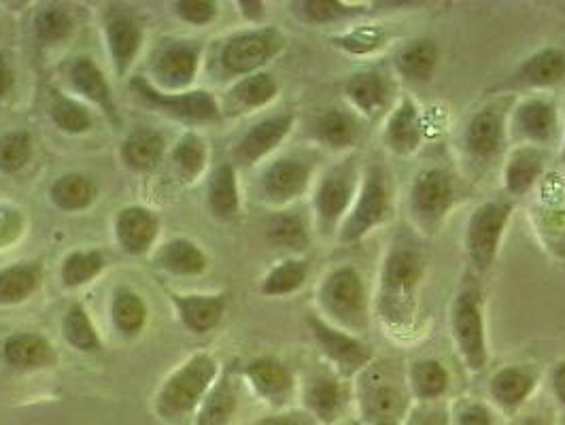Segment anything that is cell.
Segmentation results:
<instances>
[{
  "mask_svg": "<svg viewBox=\"0 0 565 425\" xmlns=\"http://www.w3.org/2000/svg\"><path fill=\"white\" fill-rule=\"evenodd\" d=\"M424 275V255L411 243L397 241L390 247L379 273L374 309L394 334H404L415 326Z\"/></svg>",
  "mask_w": 565,
  "mask_h": 425,
  "instance_id": "obj_1",
  "label": "cell"
},
{
  "mask_svg": "<svg viewBox=\"0 0 565 425\" xmlns=\"http://www.w3.org/2000/svg\"><path fill=\"white\" fill-rule=\"evenodd\" d=\"M392 211V181L390 172L379 164L372 162L362 172V183L358 190V196L353 200L342 226H340V245L353 247L362 243L372 230L385 224Z\"/></svg>",
  "mask_w": 565,
  "mask_h": 425,
  "instance_id": "obj_2",
  "label": "cell"
},
{
  "mask_svg": "<svg viewBox=\"0 0 565 425\" xmlns=\"http://www.w3.org/2000/svg\"><path fill=\"white\" fill-rule=\"evenodd\" d=\"M408 383L390 364H370L358 374V406L364 425H402L408 413Z\"/></svg>",
  "mask_w": 565,
  "mask_h": 425,
  "instance_id": "obj_3",
  "label": "cell"
},
{
  "mask_svg": "<svg viewBox=\"0 0 565 425\" xmlns=\"http://www.w3.org/2000/svg\"><path fill=\"white\" fill-rule=\"evenodd\" d=\"M217 376V364L211 355L199 353L190 362H185L177 372H172L169 381L162 385L156 408L158 415L167 422H179L194 413L211 392V383Z\"/></svg>",
  "mask_w": 565,
  "mask_h": 425,
  "instance_id": "obj_4",
  "label": "cell"
},
{
  "mask_svg": "<svg viewBox=\"0 0 565 425\" xmlns=\"http://www.w3.org/2000/svg\"><path fill=\"white\" fill-rule=\"evenodd\" d=\"M455 200L457 188L449 170L431 167L417 172L408 190V213L413 224L425 236H434L447 222Z\"/></svg>",
  "mask_w": 565,
  "mask_h": 425,
  "instance_id": "obj_5",
  "label": "cell"
},
{
  "mask_svg": "<svg viewBox=\"0 0 565 425\" xmlns=\"http://www.w3.org/2000/svg\"><path fill=\"white\" fill-rule=\"evenodd\" d=\"M321 307L330 323L344 332H362L367 326V294L362 275L353 266L332 270L319 289Z\"/></svg>",
  "mask_w": 565,
  "mask_h": 425,
  "instance_id": "obj_6",
  "label": "cell"
},
{
  "mask_svg": "<svg viewBox=\"0 0 565 425\" xmlns=\"http://www.w3.org/2000/svg\"><path fill=\"white\" fill-rule=\"evenodd\" d=\"M362 172L355 158H347L328 170L315 190V217L321 234H339L340 226L358 196Z\"/></svg>",
  "mask_w": 565,
  "mask_h": 425,
  "instance_id": "obj_7",
  "label": "cell"
},
{
  "mask_svg": "<svg viewBox=\"0 0 565 425\" xmlns=\"http://www.w3.org/2000/svg\"><path fill=\"white\" fill-rule=\"evenodd\" d=\"M451 334L457 353L466 369L479 374L487 369V332L482 315V296L479 289H461L451 307Z\"/></svg>",
  "mask_w": 565,
  "mask_h": 425,
  "instance_id": "obj_8",
  "label": "cell"
},
{
  "mask_svg": "<svg viewBox=\"0 0 565 425\" xmlns=\"http://www.w3.org/2000/svg\"><path fill=\"white\" fill-rule=\"evenodd\" d=\"M510 217V200H487L472 211L466 226V254L479 273L489 270L495 264Z\"/></svg>",
  "mask_w": 565,
  "mask_h": 425,
  "instance_id": "obj_9",
  "label": "cell"
},
{
  "mask_svg": "<svg viewBox=\"0 0 565 425\" xmlns=\"http://www.w3.org/2000/svg\"><path fill=\"white\" fill-rule=\"evenodd\" d=\"M510 109V100H493L468 119L461 145L477 167H489L502 156L509 141Z\"/></svg>",
  "mask_w": 565,
  "mask_h": 425,
  "instance_id": "obj_10",
  "label": "cell"
},
{
  "mask_svg": "<svg viewBox=\"0 0 565 425\" xmlns=\"http://www.w3.org/2000/svg\"><path fill=\"white\" fill-rule=\"evenodd\" d=\"M307 323L311 328L317 344L321 347L323 355L334 364V369L339 370L340 379L358 376L374 362L370 347L355 334L340 330L315 312H309Z\"/></svg>",
  "mask_w": 565,
  "mask_h": 425,
  "instance_id": "obj_11",
  "label": "cell"
},
{
  "mask_svg": "<svg viewBox=\"0 0 565 425\" xmlns=\"http://www.w3.org/2000/svg\"><path fill=\"white\" fill-rule=\"evenodd\" d=\"M509 135L521 145L542 147L559 135V111L553 100L544 96H527L512 105L509 115Z\"/></svg>",
  "mask_w": 565,
  "mask_h": 425,
  "instance_id": "obj_12",
  "label": "cell"
},
{
  "mask_svg": "<svg viewBox=\"0 0 565 425\" xmlns=\"http://www.w3.org/2000/svg\"><path fill=\"white\" fill-rule=\"evenodd\" d=\"M282 50V36L273 29L236 34L222 50V66L230 75H254Z\"/></svg>",
  "mask_w": 565,
  "mask_h": 425,
  "instance_id": "obj_13",
  "label": "cell"
},
{
  "mask_svg": "<svg viewBox=\"0 0 565 425\" xmlns=\"http://www.w3.org/2000/svg\"><path fill=\"white\" fill-rule=\"evenodd\" d=\"M565 82L564 47H542L532 56L525 57L504 82L495 85L491 92H534L548 89Z\"/></svg>",
  "mask_w": 565,
  "mask_h": 425,
  "instance_id": "obj_14",
  "label": "cell"
},
{
  "mask_svg": "<svg viewBox=\"0 0 565 425\" xmlns=\"http://www.w3.org/2000/svg\"><path fill=\"white\" fill-rule=\"evenodd\" d=\"M132 92H137L147 105H151L153 109L170 115L174 119L181 121H215L220 117V107L217 100L204 92H188V94H164L160 89H156L149 82H145L142 77L132 79Z\"/></svg>",
  "mask_w": 565,
  "mask_h": 425,
  "instance_id": "obj_15",
  "label": "cell"
},
{
  "mask_svg": "<svg viewBox=\"0 0 565 425\" xmlns=\"http://www.w3.org/2000/svg\"><path fill=\"white\" fill-rule=\"evenodd\" d=\"M344 94L355 114L366 119H379L390 114L396 105L394 84L379 68H364L353 73L344 84Z\"/></svg>",
  "mask_w": 565,
  "mask_h": 425,
  "instance_id": "obj_16",
  "label": "cell"
},
{
  "mask_svg": "<svg viewBox=\"0 0 565 425\" xmlns=\"http://www.w3.org/2000/svg\"><path fill=\"white\" fill-rule=\"evenodd\" d=\"M312 164L305 158H279L262 172V196L273 204L300 199L311 183Z\"/></svg>",
  "mask_w": 565,
  "mask_h": 425,
  "instance_id": "obj_17",
  "label": "cell"
},
{
  "mask_svg": "<svg viewBox=\"0 0 565 425\" xmlns=\"http://www.w3.org/2000/svg\"><path fill=\"white\" fill-rule=\"evenodd\" d=\"M383 141L399 158H408L422 149L425 141L424 115L413 98L402 96L387 114Z\"/></svg>",
  "mask_w": 565,
  "mask_h": 425,
  "instance_id": "obj_18",
  "label": "cell"
},
{
  "mask_svg": "<svg viewBox=\"0 0 565 425\" xmlns=\"http://www.w3.org/2000/svg\"><path fill=\"white\" fill-rule=\"evenodd\" d=\"M294 121H296L294 114L273 115V117L257 121L254 128H249L236 145L234 160L243 167L259 162L262 158H266L270 151H275L285 141V137L294 128Z\"/></svg>",
  "mask_w": 565,
  "mask_h": 425,
  "instance_id": "obj_19",
  "label": "cell"
},
{
  "mask_svg": "<svg viewBox=\"0 0 565 425\" xmlns=\"http://www.w3.org/2000/svg\"><path fill=\"white\" fill-rule=\"evenodd\" d=\"M199 47L188 41L167 43L153 57V75L170 89L188 87L199 73Z\"/></svg>",
  "mask_w": 565,
  "mask_h": 425,
  "instance_id": "obj_20",
  "label": "cell"
},
{
  "mask_svg": "<svg viewBox=\"0 0 565 425\" xmlns=\"http://www.w3.org/2000/svg\"><path fill=\"white\" fill-rule=\"evenodd\" d=\"M107 43L114 57L115 73L124 77L141 50L142 29L137 18L114 7L107 15Z\"/></svg>",
  "mask_w": 565,
  "mask_h": 425,
  "instance_id": "obj_21",
  "label": "cell"
},
{
  "mask_svg": "<svg viewBox=\"0 0 565 425\" xmlns=\"http://www.w3.org/2000/svg\"><path fill=\"white\" fill-rule=\"evenodd\" d=\"M312 135L328 149L347 151L362 141V119L355 111L330 107L315 115Z\"/></svg>",
  "mask_w": 565,
  "mask_h": 425,
  "instance_id": "obj_22",
  "label": "cell"
},
{
  "mask_svg": "<svg viewBox=\"0 0 565 425\" xmlns=\"http://www.w3.org/2000/svg\"><path fill=\"white\" fill-rule=\"evenodd\" d=\"M536 374L525 366H504L489 381V396L507 413L519 411L536 390Z\"/></svg>",
  "mask_w": 565,
  "mask_h": 425,
  "instance_id": "obj_23",
  "label": "cell"
},
{
  "mask_svg": "<svg viewBox=\"0 0 565 425\" xmlns=\"http://www.w3.org/2000/svg\"><path fill=\"white\" fill-rule=\"evenodd\" d=\"M305 404L315 419L321 424H334L347 406V390L340 376L317 374L309 379L305 390Z\"/></svg>",
  "mask_w": 565,
  "mask_h": 425,
  "instance_id": "obj_24",
  "label": "cell"
},
{
  "mask_svg": "<svg viewBox=\"0 0 565 425\" xmlns=\"http://www.w3.org/2000/svg\"><path fill=\"white\" fill-rule=\"evenodd\" d=\"M544 170V158L537 147L519 145L504 164V190L509 196L521 199L536 185Z\"/></svg>",
  "mask_w": 565,
  "mask_h": 425,
  "instance_id": "obj_25",
  "label": "cell"
},
{
  "mask_svg": "<svg viewBox=\"0 0 565 425\" xmlns=\"http://www.w3.org/2000/svg\"><path fill=\"white\" fill-rule=\"evenodd\" d=\"M115 230L124 252L141 255L153 245L158 236V217L142 206H128L119 213Z\"/></svg>",
  "mask_w": 565,
  "mask_h": 425,
  "instance_id": "obj_26",
  "label": "cell"
},
{
  "mask_svg": "<svg viewBox=\"0 0 565 425\" xmlns=\"http://www.w3.org/2000/svg\"><path fill=\"white\" fill-rule=\"evenodd\" d=\"M245 374L257 396L268 400L275 406H281L294 390L291 372L275 358H257L245 369Z\"/></svg>",
  "mask_w": 565,
  "mask_h": 425,
  "instance_id": "obj_27",
  "label": "cell"
},
{
  "mask_svg": "<svg viewBox=\"0 0 565 425\" xmlns=\"http://www.w3.org/2000/svg\"><path fill=\"white\" fill-rule=\"evenodd\" d=\"M68 79L79 94H84L87 100H92L94 105H98L105 114L109 115L111 121L115 124L119 121L111 87L107 84L105 75L100 73V68L94 64V60H89L87 56L75 57L68 68Z\"/></svg>",
  "mask_w": 565,
  "mask_h": 425,
  "instance_id": "obj_28",
  "label": "cell"
},
{
  "mask_svg": "<svg viewBox=\"0 0 565 425\" xmlns=\"http://www.w3.org/2000/svg\"><path fill=\"white\" fill-rule=\"evenodd\" d=\"M440 62V50L434 39H415L406 43L396 54V71L399 77L413 84L431 82Z\"/></svg>",
  "mask_w": 565,
  "mask_h": 425,
  "instance_id": "obj_29",
  "label": "cell"
},
{
  "mask_svg": "<svg viewBox=\"0 0 565 425\" xmlns=\"http://www.w3.org/2000/svg\"><path fill=\"white\" fill-rule=\"evenodd\" d=\"M279 94V84L270 73H254L243 77L227 94L226 109L230 114H247L266 107Z\"/></svg>",
  "mask_w": 565,
  "mask_h": 425,
  "instance_id": "obj_30",
  "label": "cell"
},
{
  "mask_svg": "<svg viewBox=\"0 0 565 425\" xmlns=\"http://www.w3.org/2000/svg\"><path fill=\"white\" fill-rule=\"evenodd\" d=\"M2 355L13 369L39 370L54 362V347L39 334H13L4 340Z\"/></svg>",
  "mask_w": 565,
  "mask_h": 425,
  "instance_id": "obj_31",
  "label": "cell"
},
{
  "mask_svg": "<svg viewBox=\"0 0 565 425\" xmlns=\"http://www.w3.org/2000/svg\"><path fill=\"white\" fill-rule=\"evenodd\" d=\"M172 302L181 315L183 323L196 332L213 330L226 311V298L224 296H179L172 294Z\"/></svg>",
  "mask_w": 565,
  "mask_h": 425,
  "instance_id": "obj_32",
  "label": "cell"
},
{
  "mask_svg": "<svg viewBox=\"0 0 565 425\" xmlns=\"http://www.w3.org/2000/svg\"><path fill=\"white\" fill-rule=\"evenodd\" d=\"M406 383L411 396L419 402H436L449 392V370L445 369L438 360H417L406 370Z\"/></svg>",
  "mask_w": 565,
  "mask_h": 425,
  "instance_id": "obj_33",
  "label": "cell"
},
{
  "mask_svg": "<svg viewBox=\"0 0 565 425\" xmlns=\"http://www.w3.org/2000/svg\"><path fill=\"white\" fill-rule=\"evenodd\" d=\"M209 209L213 213V217L230 222L238 215L241 211V196H238V183H236V170L224 162L222 167H217L211 183H209Z\"/></svg>",
  "mask_w": 565,
  "mask_h": 425,
  "instance_id": "obj_34",
  "label": "cell"
},
{
  "mask_svg": "<svg viewBox=\"0 0 565 425\" xmlns=\"http://www.w3.org/2000/svg\"><path fill=\"white\" fill-rule=\"evenodd\" d=\"M164 156V139L149 128H139L128 135L121 147V158L132 170H153Z\"/></svg>",
  "mask_w": 565,
  "mask_h": 425,
  "instance_id": "obj_35",
  "label": "cell"
},
{
  "mask_svg": "<svg viewBox=\"0 0 565 425\" xmlns=\"http://www.w3.org/2000/svg\"><path fill=\"white\" fill-rule=\"evenodd\" d=\"M156 262L160 268L181 277L200 275L206 268V255L202 254L192 241H185V238L170 241L169 245L160 249Z\"/></svg>",
  "mask_w": 565,
  "mask_h": 425,
  "instance_id": "obj_36",
  "label": "cell"
},
{
  "mask_svg": "<svg viewBox=\"0 0 565 425\" xmlns=\"http://www.w3.org/2000/svg\"><path fill=\"white\" fill-rule=\"evenodd\" d=\"M266 238L275 247L291 249V252H305L311 243L307 222L298 213H291V211H282L268 220Z\"/></svg>",
  "mask_w": 565,
  "mask_h": 425,
  "instance_id": "obj_37",
  "label": "cell"
},
{
  "mask_svg": "<svg viewBox=\"0 0 565 425\" xmlns=\"http://www.w3.org/2000/svg\"><path fill=\"white\" fill-rule=\"evenodd\" d=\"M96 199V185L79 172L62 174L52 185V202L62 211H84Z\"/></svg>",
  "mask_w": 565,
  "mask_h": 425,
  "instance_id": "obj_38",
  "label": "cell"
},
{
  "mask_svg": "<svg viewBox=\"0 0 565 425\" xmlns=\"http://www.w3.org/2000/svg\"><path fill=\"white\" fill-rule=\"evenodd\" d=\"M236 406H238L236 390L226 374L222 376L220 383H215V387L200 404L199 417L194 425H227L236 413Z\"/></svg>",
  "mask_w": 565,
  "mask_h": 425,
  "instance_id": "obj_39",
  "label": "cell"
},
{
  "mask_svg": "<svg viewBox=\"0 0 565 425\" xmlns=\"http://www.w3.org/2000/svg\"><path fill=\"white\" fill-rule=\"evenodd\" d=\"M39 281V268L30 264H18L0 270V305H20L29 300Z\"/></svg>",
  "mask_w": 565,
  "mask_h": 425,
  "instance_id": "obj_40",
  "label": "cell"
},
{
  "mask_svg": "<svg viewBox=\"0 0 565 425\" xmlns=\"http://www.w3.org/2000/svg\"><path fill=\"white\" fill-rule=\"evenodd\" d=\"M309 279V262L305 259H285L275 266L262 281L264 296H287L298 291Z\"/></svg>",
  "mask_w": 565,
  "mask_h": 425,
  "instance_id": "obj_41",
  "label": "cell"
},
{
  "mask_svg": "<svg viewBox=\"0 0 565 425\" xmlns=\"http://www.w3.org/2000/svg\"><path fill=\"white\" fill-rule=\"evenodd\" d=\"M111 315H114V326L121 334L135 337L141 332L147 321V307L139 294L130 289H119L115 294Z\"/></svg>",
  "mask_w": 565,
  "mask_h": 425,
  "instance_id": "obj_42",
  "label": "cell"
},
{
  "mask_svg": "<svg viewBox=\"0 0 565 425\" xmlns=\"http://www.w3.org/2000/svg\"><path fill=\"white\" fill-rule=\"evenodd\" d=\"M298 13L307 24H337L342 20H351L364 13V7H349L339 0H305L298 2Z\"/></svg>",
  "mask_w": 565,
  "mask_h": 425,
  "instance_id": "obj_43",
  "label": "cell"
},
{
  "mask_svg": "<svg viewBox=\"0 0 565 425\" xmlns=\"http://www.w3.org/2000/svg\"><path fill=\"white\" fill-rule=\"evenodd\" d=\"M50 115L54 119L60 130L68 132V135H82L92 128V115L85 109L84 105H79L73 98H66L60 92H52V105H50Z\"/></svg>",
  "mask_w": 565,
  "mask_h": 425,
  "instance_id": "obj_44",
  "label": "cell"
},
{
  "mask_svg": "<svg viewBox=\"0 0 565 425\" xmlns=\"http://www.w3.org/2000/svg\"><path fill=\"white\" fill-rule=\"evenodd\" d=\"M62 332H64V339L68 340L79 351L96 353V351L103 349L100 339L94 330V323L89 321L87 312L79 305H73L66 312V317L62 321Z\"/></svg>",
  "mask_w": 565,
  "mask_h": 425,
  "instance_id": "obj_45",
  "label": "cell"
},
{
  "mask_svg": "<svg viewBox=\"0 0 565 425\" xmlns=\"http://www.w3.org/2000/svg\"><path fill=\"white\" fill-rule=\"evenodd\" d=\"M105 268V257L100 252H75L62 262V284L66 287H79L89 284Z\"/></svg>",
  "mask_w": 565,
  "mask_h": 425,
  "instance_id": "obj_46",
  "label": "cell"
},
{
  "mask_svg": "<svg viewBox=\"0 0 565 425\" xmlns=\"http://www.w3.org/2000/svg\"><path fill=\"white\" fill-rule=\"evenodd\" d=\"M172 164L183 181H194L206 162V147L196 135H185L172 149Z\"/></svg>",
  "mask_w": 565,
  "mask_h": 425,
  "instance_id": "obj_47",
  "label": "cell"
},
{
  "mask_svg": "<svg viewBox=\"0 0 565 425\" xmlns=\"http://www.w3.org/2000/svg\"><path fill=\"white\" fill-rule=\"evenodd\" d=\"M32 142L29 132L15 130L0 137V172L13 174L29 164Z\"/></svg>",
  "mask_w": 565,
  "mask_h": 425,
  "instance_id": "obj_48",
  "label": "cell"
},
{
  "mask_svg": "<svg viewBox=\"0 0 565 425\" xmlns=\"http://www.w3.org/2000/svg\"><path fill=\"white\" fill-rule=\"evenodd\" d=\"M73 30V20L62 7H43L34 18V32L43 43H60Z\"/></svg>",
  "mask_w": 565,
  "mask_h": 425,
  "instance_id": "obj_49",
  "label": "cell"
},
{
  "mask_svg": "<svg viewBox=\"0 0 565 425\" xmlns=\"http://www.w3.org/2000/svg\"><path fill=\"white\" fill-rule=\"evenodd\" d=\"M334 43L347 50V52H353V54H367L372 50H376L381 43H383V30L367 29H355L344 36L334 39Z\"/></svg>",
  "mask_w": 565,
  "mask_h": 425,
  "instance_id": "obj_50",
  "label": "cell"
},
{
  "mask_svg": "<svg viewBox=\"0 0 565 425\" xmlns=\"http://www.w3.org/2000/svg\"><path fill=\"white\" fill-rule=\"evenodd\" d=\"M177 13L190 24H209L217 15V4L211 0H181L177 2Z\"/></svg>",
  "mask_w": 565,
  "mask_h": 425,
  "instance_id": "obj_51",
  "label": "cell"
},
{
  "mask_svg": "<svg viewBox=\"0 0 565 425\" xmlns=\"http://www.w3.org/2000/svg\"><path fill=\"white\" fill-rule=\"evenodd\" d=\"M451 425H495V417L487 404L466 402L452 415Z\"/></svg>",
  "mask_w": 565,
  "mask_h": 425,
  "instance_id": "obj_52",
  "label": "cell"
},
{
  "mask_svg": "<svg viewBox=\"0 0 565 425\" xmlns=\"http://www.w3.org/2000/svg\"><path fill=\"white\" fill-rule=\"evenodd\" d=\"M15 85V73L11 68L9 56L4 52H0V98H4Z\"/></svg>",
  "mask_w": 565,
  "mask_h": 425,
  "instance_id": "obj_53",
  "label": "cell"
},
{
  "mask_svg": "<svg viewBox=\"0 0 565 425\" xmlns=\"http://www.w3.org/2000/svg\"><path fill=\"white\" fill-rule=\"evenodd\" d=\"M413 425H451V419L440 408H427V411H422V413L415 415Z\"/></svg>",
  "mask_w": 565,
  "mask_h": 425,
  "instance_id": "obj_54",
  "label": "cell"
},
{
  "mask_svg": "<svg viewBox=\"0 0 565 425\" xmlns=\"http://www.w3.org/2000/svg\"><path fill=\"white\" fill-rule=\"evenodd\" d=\"M551 387H553L555 397L559 400V404L565 408V360L553 369V374H551Z\"/></svg>",
  "mask_w": 565,
  "mask_h": 425,
  "instance_id": "obj_55",
  "label": "cell"
},
{
  "mask_svg": "<svg viewBox=\"0 0 565 425\" xmlns=\"http://www.w3.org/2000/svg\"><path fill=\"white\" fill-rule=\"evenodd\" d=\"M254 425H305V419L296 413H277L257 419Z\"/></svg>",
  "mask_w": 565,
  "mask_h": 425,
  "instance_id": "obj_56",
  "label": "cell"
},
{
  "mask_svg": "<svg viewBox=\"0 0 565 425\" xmlns=\"http://www.w3.org/2000/svg\"><path fill=\"white\" fill-rule=\"evenodd\" d=\"M238 7L243 11V15L247 20H252V22H259L264 18V13H266L264 11V2H259V0H241Z\"/></svg>",
  "mask_w": 565,
  "mask_h": 425,
  "instance_id": "obj_57",
  "label": "cell"
},
{
  "mask_svg": "<svg viewBox=\"0 0 565 425\" xmlns=\"http://www.w3.org/2000/svg\"><path fill=\"white\" fill-rule=\"evenodd\" d=\"M562 160H564V164H565V139H564V149H562Z\"/></svg>",
  "mask_w": 565,
  "mask_h": 425,
  "instance_id": "obj_58",
  "label": "cell"
}]
</instances>
